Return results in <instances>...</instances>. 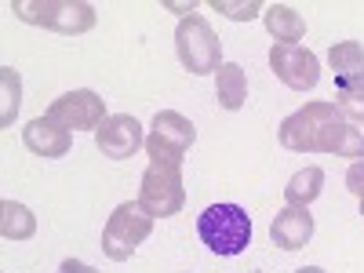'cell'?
<instances>
[{"label": "cell", "instance_id": "obj_15", "mask_svg": "<svg viewBox=\"0 0 364 273\" xmlns=\"http://www.w3.org/2000/svg\"><path fill=\"white\" fill-rule=\"evenodd\" d=\"M215 99L223 109H240L248 102V73L240 63H223L215 73Z\"/></svg>", "mask_w": 364, "mask_h": 273}, {"label": "cell", "instance_id": "obj_20", "mask_svg": "<svg viewBox=\"0 0 364 273\" xmlns=\"http://www.w3.org/2000/svg\"><path fill=\"white\" fill-rule=\"evenodd\" d=\"M339 109H343V117L350 120V124H364V95H339Z\"/></svg>", "mask_w": 364, "mask_h": 273}, {"label": "cell", "instance_id": "obj_10", "mask_svg": "<svg viewBox=\"0 0 364 273\" xmlns=\"http://www.w3.org/2000/svg\"><path fill=\"white\" fill-rule=\"evenodd\" d=\"M95 146L109 161H128L146 146V135H142V124L132 113H113V117H106V124L95 132Z\"/></svg>", "mask_w": 364, "mask_h": 273}, {"label": "cell", "instance_id": "obj_5", "mask_svg": "<svg viewBox=\"0 0 364 273\" xmlns=\"http://www.w3.org/2000/svg\"><path fill=\"white\" fill-rule=\"evenodd\" d=\"M154 215L139 204V200H124L113 208V215L106 219V230H102V252L106 259L113 262H128L135 255V248L142 240L154 233Z\"/></svg>", "mask_w": 364, "mask_h": 273}, {"label": "cell", "instance_id": "obj_3", "mask_svg": "<svg viewBox=\"0 0 364 273\" xmlns=\"http://www.w3.org/2000/svg\"><path fill=\"white\" fill-rule=\"evenodd\" d=\"M175 51H178L182 70H190L193 77L219 73V66H223V41H219V33L211 29V22L204 15H186L178 22Z\"/></svg>", "mask_w": 364, "mask_h": 273}, {"label": "cell", "instance_id": "obj_21", "mask_svg": "<svg viewBox=\"0 0 364 273\" xmlns=\"http://www.w3.org/2000/svg\"><path fill=\"white\" fill-rule=\"evenodd\" d=\"M346 190H350L357 200H364V161H353V164H350V171H346Z\"/></svg>", "mask_w": 364, "mask_h": 273}, {"label": "cell", "instance_id": "obj_12", "mask_svg": "<svg viewBox=\"0 0 364 273\" xmlns=\"http://www.w3.org/2000/svg\"><path fill=\"white\" fill-rule=\"evenodd\" d=\"M328 63L336 70V91L343 95H364V48L357 41H339L331 44Z\"/></svg>", "mask_w": 364, "mask_h": 273}, {"label": "cell", "instance_id": "obj_8", "mask_svg": "<svg viewBox=\"0 0 364 273\" xmlns=\"http://www.w3.org/2000/svg\"><path fill=\"white\" fill-rule=\"evenodd\" d=\"M44 117L66 132H99L106 124V99L95 95L91 87H77V91L58 95Z\"/></svg>", "mask_w": 364, "mask_h": 273}, {"label": "cell", "instance_id": "obj_16", "mask_svg": "<svg viewBox=\"0 0 364 273\" xmlns=\"http://www.w3.org/2000/svg\"><path fill=\"white\" fill-rule=\"evenodd\" d=\"M321 190H324V171H321L317 164H306L302 171H295V175L288 178L284 200H288L291 208H310V204L321 197Z\"/></svg>", "mask_w": 364, "mask_h": 273}, {"label": "cell", "instance_id": "obj_6", "mask_svg": "<svg viewBox=\"0 0 364 273\" xmlns=\"http://www.w3.org/2000/svg\"><path fill=\"white\" fill-rule=\"evenodd\" d=\"M139 204H142L154 219H171V215H178L182 204H186L182 168H178V164H157V161H149V168L142 171Z\"/></svg>", "mask_w": 364, "mask_h": 273}, {"label": "cell", "instance_id": "obj_11", "mask_svg": "<svg viewBox=\"0 0 364 273\" xmlns=\"http://www.w3.org/2000/svg\"><path fill=\"white\" fill-rule=\"evenodd\" d=\"M22 142L33 157H44V161H55V157H66L70 146H73V132L58 128L55 120L48 117H33L29 124L22 128Z\"/></svg>", "mask_w": 364, "mask_h": 273}, {"label": "cell", "instance_id": "obj_4", "mask_svg": "<svg viewBox=\"0 0 364 273\" xmlns=\"http://www.w3.org/2000/svg\"><path fill=\"white\" fill-rule=\"evenodd\" d=\"M11 11L29 26H44L66 37L87 33L95 26V8L80 0H11Z\"/></svg>", "mask_w": 364, "mask_h": 273}, {"label": "cell", "instance_id": "obj_24", "mask_svg": "<svg viewBox=\"0 0 364 273\" xmlns=\"http://www.w3.org/2000/svg\"><path fill=\"white\" fill-rule=\"evenodd\" d=\"M360 215H364V200H360Z\"/></svg>", "mask_w": 364, "mask_h": 273}, {"label": "cell", "instance_id": "obj_9", "mask_svg": "<svg viewBox=\"0 0 364 273\" xmlns=\"http://www.w3.org/2000/svg\"><path fill=\"white\" fill-rule=\"evenodd\" d=\"M269 70L291 91H310L321 80V63L310 48L302 44H273L269 48Z\"/></svg>", "mask_w": 364, "mask_h": 273}, {"label": "cell", "instance_id": "obj_19", "mask_svg": "<svg viewBox=\"0 0 364 273\" xmlns=\"http://www.w3.org/2000/svg\"><path fill=\"white\" fill-rule=\"evenodd\" d=\"M211 8L215 11H223L226 18H233V22H252L255 15H262L266 8L262 4H255V0H248V4H230V0H211Z\"/></svg>", "mask_w": 364, "mask_h": 273}, {"label": "cell", "instance_id": "obj_23", "mask_svg": "<svg viewBox=\"0 0 364 273\" xmlns=\"http://www.w3.org/2000/svg\"><path fill=\"white\" fill-rule=\"evenodd\" d=\"M295 273H324L321 266H302V269H295Z\"/></svg>", "mask_w": 364, "mask_h": 273}, {"label": "cell", "instance_id": "obj_14", "mask_svg": "<svg viewBox=\"0 0 364 273\" xmlns=\"http://www.w3.org/2000/svg\"><path fill=\"white\" fill-rule=\"evenodd\" d=\"M262 22H266V33L277 44H295L306 37V22H302V15L291 4H266Z\"/></svg>", "mask_w": 364, "mask_h": 273}, {"label": "cell", "instance_id": "obj_7", "mask_svg": "<svg viewBox=\"0 0 364 273\" xmlns=\"http://www.w3.org/2000/svg\"><path fill=\"white\" fill-rule=\"evenodd\" d=\"M149 128H154V132H149V139H146L149 161H157V164H178V168H182V161H186V149H190L193 139H197L193 120L182 117L178 109H161Z\"/></svg>", "mask_w": 364, "mask_h": 273}, {"label": "cell", "instance_id": "obj_18", "mask_svg": "<svg viewBox=\"0 0 364 273\" xmlns=\"http://www.w3.org/2000/svg\"><path fill=\"white\" fill-rule=\"evenodd\" d=\"M0 84H4V109H0V128H11V120L22 102V80L11 66H0Z\"/></svg>", "mask_w": 364, "mask_h": 273}, {"label": "cell", "instance_id": "obj_2", "mask_svg": "<svg viewBox=\"0 0 364 273\" xmlns=\"http://www.w3.org/2000/svg\"><path fill=\"white\" fill-rule=\"evenodd\" d=\"M197 233L215 255H240L252 245V219L240 204H208L197 219Z\"/></svg>", "mask_w": 364, "mask_h": 273}, {"label": "cell", "instance_id": "obj_17", "mask_svg": "<svg viewBox=\"0 0 364 273\" xmlns=\"http://www.w3.org/2000/svg\"><path fill=\"white\" fill-rule=\"evenodd\" d=\"M0 233H4V240H29L37 233L33 211L18 200H4L0 204Z\"/></svg>", "mask_w": 364, "mask_h": 273}, {"label": "cell", "instance_id": "obj_13", "mask_svg": "<svg viewBox=\"0 0 364 273\" xmlns=\"http://www.w3.org/2000/svg\"><path fill=\"white\" fill-rule=\"evenodd\" d=\"M310 237H314V215H310V208H291L288 204V208L277 211V219L269 223V240L277 248H284V252L306 248Z\"/></svg>", "mask_w": 364, "mask_h": 273}, {"label": "cell", "instance_id": "obj_1", "mask_svg": "<svg viewBox=\"0 0 364 273\" xmlns=\"http://www.w3.org/2000/svg\"><path fill=\"white\" fill-rule=\"evenodd\" d=\"M281 146L291 154H336L364 161V132H357L336 102H306L281 120Z\"/></svg>", "mask_w": 364, "mask_h": 273}, {"label": "cell", "instance_id": "obj_22", "mask_svg": "<svg viewBox=\"0 0 364 273\" xmlns=\"http://www.w3.org/2000/svg\"><path fill=\"white\" fill-rule=\"evenodd\" d=\"M55 273H99V269H95V266H87V262H80V259H66Z\"/></svg>", "mask_w": 364, "mask_h": 273}]
</instances>
